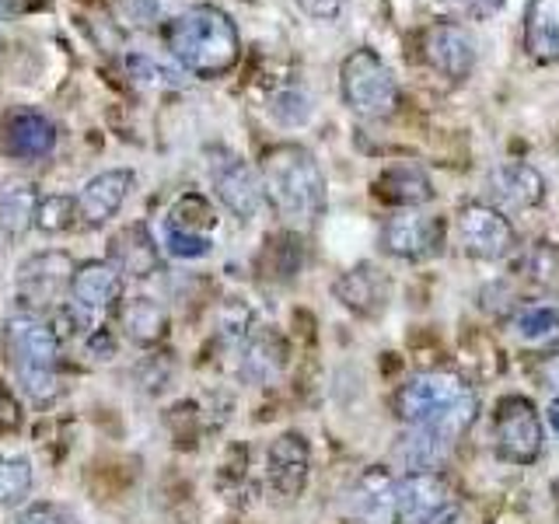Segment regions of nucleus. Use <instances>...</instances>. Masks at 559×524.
<instances>
[{
	"mask_svg": "<svg viewBox=\"0 0 559 524\" xmlns=\"http://www.w3.org/2000/svg\"><path fill=\"white\" fill-rule=\"evenodd\" d=\"M127 70H130V78H136L140 84H175L171 70H165L162 63L151 60V57H140V52L127 57Z\"/></svg>",
	"mask_w": 559,
	"mask_h": 524,
	"instance_id": "34",
	"label": "nucleus"
},
{
	"mask_svg": "<svg viewBox=\"0 0 559 524\" xmlns=\"http://www.w3.org/2000/svg\"><path fill=\"white\" fill-rule=\"evenodd\" d=\"M122 336L136 346H157L168 336V311L154 301V297H130L119 308Z\"/></svg>",
	"mask_w": 559,
	"mask_h": 524,
	"instance_id": "23",
	"label": "nucleus"
},
{
	"mask_svg": "<svg viewBox=\"0 0 559 524\" xmlns=\"http://www.w3.org/2000/svg\"><path fill=\"white\" fill-rule=\"evenodd\" d=\"M419 52L430 70L444 74L448 81H465L476 67V39L454 22H437L419 39Z\"/></svg>",
	"mask_w": 559,
	"mask_h": 524,
	"instance_id": "13",
	"label": "nucleus"
},
{
	"mask_svg": "<svg viewBox=\"0 0 559 524\" xmlns=\"http://www.w3.org/2000/svg\"><path fill=\"white\" fill-rule=\"evenodd\" d=\"M35 206H39V192L28 186L8 189L0 196V231L8 238H22L35 224Z\"/></svg>",
	"mask_w": 559,
	"mask_h": 524,
	"instance_id": "27",
	"label": "nucleus"
},
{
	"mask_svg": "<svg viewBox=\"0 0 559 524\" xmlns=\"http://www.w3.org/2000/svg\"><path fill=\"white\" fill-rule=\"evenodd\" d=\"M210 179H214L217 200L231 210L238 221H252L259 214L262 200H266L259 175L235 154H221L217 162H210Z\"/></svg>",
	"mask_w": 559,
	"mask_h": 524,
	"instance_id": "15",
	"label": "nucleus"
},
{
	"mask_svg": "<svg viewBox=\"0 0 559 524\" xmlns=\"http://www.w3.org/2000/svg\"><path fill=\"white\" fill-rule=\"evenodd\" d=\"M214 249V241L206 235H192V231H179V227L168 224V252L175 259H203Z\"/></svg>",
	"mask_w": 559,
	"mask_h": 524,
	"instance_id": "32",
	"label": "nucleus"
},
{
	"mask_svg": "<svg viewBox=\"0 0 559 524\" xmlns=\"http://www.w3.org/2000/svg\"><path fill=\"white\" fill-rule=\"evenodd\" d=\"M168 224L179 227V231L203 235V227H214V210H210V203L200 196V192H186V196L171 206Z\"/></svg>",
	"mask_w": 559,
	"mask_h": 524,
	"instance_id": "30",
	"label": "nucleus"
},
{
	"mask_svg": "<svg viewBox=\"0 0 559 524\" xmlns=\"http://www.w3.org/2000/svg\"><path fill=\"white\" fill-rule=\"evenodd\" d=\"M476 413H479V402H476V395H472L465 406H459L441 419H433V424L409 427L395 444L399 462L409 472H441L444 462L451 458L454 444H459V437L472 427Z\"/></svg>",
	"mask_w": 559,
	"mask_h": 524,
	"instance_id": "5",
	"label": "nucleus"
},
{
	"mask_svg": "<svg viewBox=\"0 0 559 524\" xmlns=\"http://www.w3.org/2000/svg\"><path fill=\"white\" fill-rule=\"evenodd\" d=\"M25 8H28V0H0V22H4V17L22 14Z\"/></svg>",
	"mask_w": 559,
	"mask_h": 524,
	"instance_id": "38",
	"label": "nucleus"
},
{
	"mask_svg": "<svg viewBox=\"0 0 559 524\" xmlns=\"http://www.w3.org/2000/svg\"><path fill=\"white\" fill-rule=\"evenodd\" d=\"M489 196L507 210H532L546 200V179L532 165L507 162L489 171Z\"/></svg>",
	"mask_w": 559,
	"mask_h": 524,
	"instance_id": "18",
	"label": "nucleus"
},
{
	"mask_svg": "<svg viewBox=\"0 0 559 524\" xmlns=\"http://www.w3.org/2000/svg\"><path fill=\"white\" fill-rule=\"evenodd\" d=\"M546 424H549V430H552V433H559V398H552V402H549V409H546Z\"/></svg>",
	"mask_w": 559,
	"mask_h": 524,
	"instance_id": "39",
	"label": "nucleus"
},
{
	"mask_svg": "<svg viewBox=\"0 0 559 524\" xmlns=\"http://www.w3.org/2000/svg\"><path fill=\"white\" fill-rule=\"evenodd\" d=\"M35 486V468L25 454H0V511L25 503Z\"/></svg>",
	"mask_w": 559,
	"mask_h": 524,
	"instance_id": "26",
	"label": "nucleus"
},
{
	"mask_svg": "<svg viewBox=\"0 0 559 524\" xmlns=\"http://www.w3.org/2000/svg\"><path fill=\"white\" fill-rule=\"evenodd\" d=\"M297 8L314 22H336L343 14V0H297Z\"/></svg>",
	"mask_w": 559,
	"mask_h": 524,
	"instance_id": "36",
	"label": "nucleus"
},
{
	"mask_svg": "<svg viewBox=\"0 0 559 524\" xmlns=\"http://www.w3.org/2000/svg\"><path fill=\"white\" fill-rule=\"evenodd\" d=\"M109 262L133 279H147L162 270V252H157L147 224H127L122 231H116L109 241Z\"/></svg>",
	"mask_w": 559,
	"mask_h": 524,
	"instance_id": "19",
	"label": "nucleus"
},
{
	"mask_svg": "<svg viewBox=\"0 0 559 524\" xmlns=\"http://www.w3.org/2000/svg\"><path fill=\"white\" fill-rule=\"evenodd\" d=\"M493 448H497V458L511 462V465H532L542 458V448H546V424H542L532 398L507 395L497 402Z\"/></svg>",
	"mask_w": 559,
	"mask_h": 524,
	"instance_id": "6",
	"label": "nucleus"
},
{
	"mask_svg": "<svg viewBox=\"0 0 559 524\" xmlns=\"http://www.w3.org/2000/svg\"><path fill=\"white\" fill-rule=\"evenodd\" d=\"M133 189V171L130 168H109L95 175V179H87L78 192V217L84 224H105L119 214V206L127 203Z\"/></svg>",
	"mask_w": 559,
	"mask_h": 524,
	"instance_id": "17",
	"label": "nucleus"
},
{
	"mask_svg": "<svg viewBox=\"0 0 559 524\" xmlns=\"http://www.w3.org/2000/svg\"><path fill=\"white\" fill-rule=\"evenodd\" d=\"M259 182L270 206L294 227H311L325 214V175L305 147H270L259 162Z\"/></svg>",
	"mask_w": 559,
	"mask_h": 524,
	"instance_id": "1",
	"label": "nucleus"
},
{
	"mask_svg": "<svg viewBox=\"0 0 559 524\" xmlns=\"http://www.w3.org/2000/svg\"><path fill=\"white\" fill-rule=\"evenodd\" d=\"M57 147V127L43 112H14L4 122V151L22 162H39Z\"/></svg>",
	"mask_w": 559,
	"mask_h": 524,
	"instance_id": "21",
	"label": "nucleus"
},
{
	"mask_svg": "<svg viewBox=\"0 0 559 524\" xmlns=\"http://www.w3.org/2000/svg\"><path fill=\"white\" fill-rule=\"evenodd\" d=\"M311 476V444L305 433L287 430L280 433L266 451V479L280 497H301Z\"/></svg>",
	"mask_w": 559,
	"mask_h": 524,
	"instance_id": "16",
	"label": "nucleus"
},
{
	"mask_svg": "<svg viewBox=\"0 0 559 524\" xmlns=\"http://www.w3.org/2000/svg\"><path fill=\"white\" fill-rule=\"evenodd\" d=\"M472 398V392L462 384V378H454L448 371H419L413 378H406V384L395 395L399 416L406 427H419V424H433L448 413H454L459 406Z\"/></svg>",
	"mask_w": 559,
	"mask_h": 524,
	"instance_id": "7",
	"label": "nucleus"
},
{
	"mask_svg": "<svg viewBox=\"0 0 559 524\" xmlns=\"http://www.w3.org/2000/svg\"><path fill=\"white\" fill-rule=\"evenodd\" d=\"M524 49L535 63H559V0H528Z\"/></svg>",
	"mask_w": 559,
	"mask_h": 524,
	"instance_id": "22",
	"label": "nucleus"
},
{
	"mask_svg": "<svg viewBox=\"0 0 559 524\" xmlns=\"http://www.w3.org/2000/svg\"><path fill=\"white\" fill-rule=\"evenodd\" d=\"M78 217V196H39V206H35V227L46 235H57V231H67L70 224Z\"/></svg>",
	"mask_w": 559,
	"mask_h": 524,
	"instance_id": "28",
	"label": "nucleus"
},
{
	"mask_svg": "<svg viewBox=\"0 0 559 524\" xmlns=\"http://www.w3.org/2000/svg\"><path fill=\"white\" fill-rule=\"evenodd\" d=\"M4 406L11 409V402H8V395H4V392H0V419H4Z\"/></svg>",
	"mask_w": 559,
	"mask_h": 524,
	"instance_id": "40",
	"label": "nucleus"
},
{
	"mask_svg": "<svg viewBox=\"0 0 559 524\" xmlns=\"http://www.w3.org/2000/svg\"><path fill=\"white\" fill-rule=\"evenodd\" d=\"M374 196L399 210H416L433 200V182L419 165H392L374 179Z\"/></svg>",
	"mask_w": 559,
	"mask_h": 524,
	"instance_id": "20",
	"label": "nucleus"
},
{
	"mask_svg": "<svg viewBox=\"0 0 559 524\" xmlns=\"http://www.w3.org/2000/svg\"><path fill=\"white\" fill-rule=\"evenodd\" d=\"M462 249L479 262H500L518 249V231L493 203H465L459 210Z\"/></svg>",
	"mask_w": 559,
	"mask_h": 524,
	"instance_id": "10",
	"label": "nucleus"
},
{
	"mask_svg": "<svg viewBox=\"0 0 559 524\" xmlns=\"http://www.w3.org/2000/svg\"><path fill=\"white\" fill-rule=\"evenodd\" d=\"M332 294L340 297V305H346L357 314H378L384 308V279L371 266H357L343 273L332 284Z\"/></svg>",
	"mask_w": 559,
	"mask_h": 524,
	"instance_id": "24",
	"label": "nucleus"
},
{
	"mask_svg": "<svg viewBox=\"0 0 559 524\" xmlns=\"http://www.w3.org/2000/svg\"><path fill=\"white\" fill-rule=\"evenodd\" d=\"M70 319H78L84 329H92L102 314H109L122 301V273L109 259L81 262L70 276Z\"/></svg>",
	"mask_w": 559,
	"mask_h": 524,
	"instance_id": "9",
	"label": "nucleus"
},
{
	"mask_svg": "<svg viewBox=\"0 0 559 524\" xmlns=\"http://www.w3.org/2000/svg\"><path fill=\"white\" fill-rule=\"evenodd\" d=\"M381 249L402 262H424L441 255L444 249V221L416 214V210H395L381 224Z\"/></svg>",
	"mask_w": 559,
	"mask_h": 524,
	"instance_id": "11",
	"label": "nucleus"
},
{
	"mask_svg": "<svg viewBox=\"0 0 559 524\" xmlns=\"http://www.w3.org/2000/svg\"><path fill=\"white\" fill-rule=\"evenodd\" d=\"M340 92L360 119H389L399 109V84L374 49H354L340 70Z\"/></svg>",
	"mask_w": 559,
	"mask_h": 524,
	"instance_id": "4",
	"label": "nucleus"
},
{
	"mask_svg": "<svg viewBox=\"0 0 559 524\" xmlns=\"http://www.w3.org/2000/svg\"><path fill=\"white\" fill-rule=\"evenodd\" d=\"M444 4H451L454 11H462L468 17H489L503 8V0H444Z\"/></svg>",
	"mask_w": 559,
	"mask_h": 524,
	"instance_id": "37",
	"label": "nucleus"
},
{
	"mask_svg": "<svg viewBox=\"0 0 559 524\" xmlns=\"http://www.w3.org/2000/svg\"><path fill=\"white\" fill-rule=\"evenodd\" d=\"M346 517L357 524H399V479L384 465H367L346 489Z\"/></svg>",
	"mask_w": 559,
	"mask_h": 524,
	"instance_id": "12",
	"label": "nucleus"
},
{
	"mask_svg": "<svg viewBox=\"0 0 559 524\" xmlns=\"http://www.w3.org/2000/svg\"><path fill=\"white\" fill-rule=\"evenodd\" d=\"M17 524H74V517H70L63 507L57 503H32L22 511V517H17Z\"/></svg>",
	"mask_w": 559,
	"mask_h": 524,
	"instance_id": "35",
	"label": "nucleus"
},
{
	"mask_svg": "<svg viewBox=\"0 0 559 524\" xmlns=\"http://www.w3.org/2000/svg\"><path fill=\"white\" fill-rule=\"evenodd\" d=\"M270 112L284 122V127H301V122L311 116V105H308V95L297 92V87H287V92L273 95V105Z\"/></svg>",
	"mask_w": 559,
	"mask_h": 524,
	"instance_id": "31",
	"label": "nucleus"
},
{
	"mask_svg": "<svg viewBox=\"0 0 559 524\" xmlns=\"http://www.w3.org/2000/svg\"><path fill=\"white\" fill-rule=\"evenodd\" d=\"M514 329L521 332L524 340H542L552 336L559 329V305L552 301H538V305H524L514 314Z\"/></svg>",
	"mask_w": 559,
	"mask_h": 524,
	"instance_id": "29",
	"label": "nucleus"
},
{
	"mask_svg": "<svg viewBox=\"0 0 559 524\" xmlns=\"http://www.w3.org/2000/svg\"><path fill=\"white\" fill-rule=\"evenodd\" d=\"M399 521L406 524H454L459 497L441 472H406L399 479Z\"/></svg>",
	"mask_w": 559,
	"mask_h": 524,
	"instance_id": "8",
	"label": "nucleus"
},
{
	"mask_svg": "<svg viewBox=\"0 0 559 524\" xmlns=\"http://www.w3.org/2000/svg\"><path fill=\"white\" fill-rule=\"evenodd\" d=\"M168 49L189 74L221 78L238 63L241 39L235 22L214 4H197L168 25Z\"/></svg>",
	"mask_w": 559,
	"mask_h": 524,
	"instance_id": "3",
	"label": "nucleus"
},
{
	"mask_svg": "<svg viewBox=\"0 0 559 524\" xmlns=\"http://www.w3.org/2000/svg\"><path fill=\"white\" fill-rule=\"evenodd\" d=\"M528 273L535 284H556L559 279V249L556 245H535L528 255Z\"/></svg>",
	"mask_w": 559,
	"mask_h": 524,
	"instance_id": "33",
	"label": "nucleus"
},
{
	"mask_svg": "<svg viewBox=\"0 0 559 524\" xmlns=\"http://www.w3.org/2000/svg\"><path fill=\"white\" fill-rule=\"evenodd\" d=\"M74 262L63 252H39L17 266V290H22L28 311L49 308L60 301V294L70 290V276H74Z\"/></svg>",
	"mask_w": 559,
	"mask_h": 524,
	"instance_id": "14",
	"label": "nucleus"
},
{
	"mask_svg": "<svg viewBox=\"0 0 559 524\" xmlns=\"http://www.w3.org/2000/svg\"><path fill=\"white\" fill-rule=\"evenodd\" d=\"M4 346L14 367L17 389L35 406H46L60 395V332L43 311H11L4 322Z\"/></svg>",
	"mask_w": 559,
	"mask_h": 524,
	"instance_id": "2",
	"label": "nucleus"
},
{
	"mask_svg": "<svg viewBox=\"0 0 559 524\" xmlns=\"http://www.w3.org/2000/svg\"><path fill=\"white\" fill-rule=\"evenodd\" d=\"M284 367V346H280L276 336H252L241 349V364L238 374L249 384H266L280 374Z\"/></svg>",
	"mask_w": 559,
	"mask_h": 524,
	"instance_id": "25",
	"label": "nucleus"
}]
</instances>
